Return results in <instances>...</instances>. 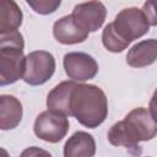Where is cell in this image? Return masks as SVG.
<instances>
[{
	"instance_id": "6da1fadb",
	"label": "cell",
	"mask_w": 157,
	"mask_h": 157,
	"mask_svg": "<svg viewBox=\"0 0 157 157\" xmlns=\"http://www.w3.org/2000/svg\"><path fill=\"white\" fill-rule=\"evenodd\" d=\"M157 132L155 114L144 107L135 108L128 115L112 125L108 131V141L113 146L128 148L139 147V142L152 140Z\"/></svg>"
},
{
	"instance_id": "7a4b0ae2",
	"label": "cell",
	"mask_w": 157,
	"mask_h": 157,
	"mask_svg": "<svg viewBox=\"0 0 157 157\" xmlns=\"http://www.w3.org/2000/svg\"><path fill=\"white\" fill-rule=\"evenodd\" d=\"M71 115L90 129L99 126L108 115V101L103 90L96 85L76 83L71 92Z\"/></svg>"
},
{
	"instance_id": "3957f363",
	"label": "cell",
	"mask_w": 157,
	"mask_h": 157,
	"mask_svg": "<svg viewBox=\"0 0 157 157\" xmlns=\"http://www.w3.org/2000/svg\"><path fill=\"white\" fill-rule=\"evenodd\" d=\"M23 48V37L18 31L0 37V86L22 78L26 65Z\"/></svg>"
},
{
	"instance_id": "277c9868",
	"label": "cell",
	"mask_w": 157,
	"mask_h": 157,
	"mask_svg": "<svg viewBox=\"0 0 157 157\" xmlns=\"http://www.w3.org/2000/svg\"><path fill=\"white\" fill-rule=\"evenodd\" d=\"M112 26L117 34L130 44L132 40L145 36L151 25L142 10L137 7H128L115 16Z\"/></svg>"
},
{
	"instance_id": "5b68a950",
	"label": "cell",
	"mask_w": 157,
	"mask_h": 157,
	"mask_svg": "<svg viewBox=\"0 0 157 157\" xmlns=\"http://www.w3.org/2000/svg\"><path fill=\"white\" fill-rule=\"evenodd\" d=\"M55 71V59L47 50H34L26 55L22 80L31 86L45 83Z\"/></svg>"
},
{
	"instance_id": "8992f818",
	"label": "cell",
	"mask_w": 157,
	"mask_h": 157,
	"mask_svg": "<svg viewBox=\"0 0 157 157\" xmlns=\"http://www.w3.org/2000/svg\"><path fill=\"white\" fill-rule=\"evenodd\" d=\"M33 131L40 140L56 144L67 134L69 119L61 113L49 109L44 110L36 118Z\"/></svg>"
},
{
	"instance_id": "52a82bcc",
	"label": "cell",
	"mask_w": 157,
	"mask_h": 157,
	"mask_svg": "<svg viewBox=\"0 0 157 157\" xmlns=\"http://www.w3.org/2000/svg\"><path fill=\"white\" fill-rule=\"evenodd\" d=\"M63 65L66 75L72 81H87L93 78L98 72L96 59L87 53L71 52L64 55Z\"/></svg>"
},
{
	"instance_id": "ba28073f",
	"label": "cell",
	"mask_w": 157,
	"mask_h": 157,
	"mask_svg": "<svg viewBox=\"0 0 157 157\" xmlns=\"http://www.w3.org/2000/svg\"><path fill=\"white\" fill-rule=\"evenodd\" d=\"M71 16L82 29L90 33L102 27L107 16V10L101 1H88L76 5Z\"/></svg>"
},
{
	"instance_id": "9c48e42d",
	"label": "cell",
	"mask_w": 157,
	"mask_h": 157,
	"mask_svg": "<svg viewBox=\"0 0 157 157\" xmlns=\"http://www.w3.org/2000/svg\"><path fill=\"white\" fill-rule=\"evenodd\" d=\"M53 34L61 44H77L85 42L90 33L82 29L74 21L71 15H66L55 21L53 26Z\"/></svg>"
},
{
	"instance_id": "30bf717a",
	"label": "cell",
	"mask_w": 157,
	"mask_h": 157,
	"mask_svg": "<svg viewBox=\"0 0 157 157\" xmlns=\"http://www.w3.org/2000/svg\"><path fill=\"white\" fill-rule=\"evenodd\" d=\"M96 153V141L86 131H76L64 145V157H93Z\"/></svg>"
},
{
	"instance_id": "8fae6325",
	"label": "cell",
	"mask_w": 157,
	"mask_h": 157,
	"mask_svg": "<svg viewBox=\"0 0 157 157\" xmlns=\"http://www.w3.org/2000/svg\"><path fill=\"white\" fill-rule=\"evenodd\" d=\"M75 86V81H63L59 85H56L47 96L48 109L61 113L66 117L71 115V92Z\"/></svg>"
},
{
	"instance_id": "7c38bea8",
	"label": "cell",
	"mask_w": 157,
	"mask_h": 157,
	"mask_svg": "<svg viewBox=\"0 0 157 157\" xmlns=\"http://www.w3.org/2000/svg\"><path fill=\"white\" fill-rule=\"evenodd\" d=\"M21 102L10 94H0V130L15 129L22 119Z\"/></svg>"
},
{
	"instance_id": "4fadbf2b",
	"label": "cell",
	"mask_w": 157,
	"mask_h": 157,
	"mask_svg": "<svg viewBox=\"0 0 157 157\" xmlns=\"http://www.w3.org/2000/svg\"><path fill=\"white\" fill-rule=\"evenodd\" d=\"M157 56L156 39H146L135 44L126 55V64L131 67H144L152 65Z\"/></svg>"
},
{
	"instance_id": "5bb4252c",
	"label": "cell",
	"mask_w": 157,
	"mask_h": 157,
	"mask_svg": "<svg viewBox=\"0 0 157 157\" xmlns=\"http://www.w3.org/2000/svg\"><path fill=\"white\" fill-rule=\"evenodd\" d=\"M22 11L13 0H0V37L16 32L22 25Z\"/></svg>"
},
{
	"instance_id": "9a60e30c",
	"label": "cell",
	"mask_w": 157,
	"mask_h": 157,
	"mask_svg": "<svg viewBox=\"0 0 157 157\" xmlns=\"http://www.w3.org/2000/svg\"><path fill=\"white\" fill-rule=\"evenodd\" d=\"M102 42H103V45L105 47V49L112 53H121L129 45L125 40H123L117 34L112 23H108L104 27V29L102 32Z\"/></svg>"
},
{
	"instance_id": "2e32d148",
	"label": "cell",
	"mask_w": 157,
	"mask_h": 157,
	"mask_svg": "<svg viewBox=\"0 0 157 157\" xmlns=\"http://www.w3.org/2000/svg\"><path fill=\"white\" fill-rule=\"evenodd\" d=\"M27 4L40 15H48L54 12L61 4V1H52V0H39V1H27Z\"/></svg>"
},
{
	"instance_id": "e0dca14e",
	"label": "cell",
	"mask_w": 157,
	"mask_h": 157,
	"mask_svg": "<svg viewBox=\"0 0 157 157\" xmlns=\"http://www.w3.org/2000/svg\"><path fill=\"white\" fill-rule=\"evenodd\" d=\"M20 157H53L48 151L40 148V147H37V146H31V147H27L25 148Z\"/></svg>"
},
{
	"instance_id": "ac0fdd59",
	"label": "cell",
	"mask_w": 157,
	"mask_h": 157,
	"mask_svg": "<svg viewBox=\"0 0 157 157\" xmlns=\"http://www.w3.org/2000/svg\"><path fill=\"white\" fill-rule=\"evenodd\" d=\"M142 11H144V13L146 15V17L148 18V21H150V25H151V26H156L155 2H153V1H148V2H145Z\"/></svg>"
},
{
	"instance_id": "d6986e66",
	"label": "cell",
	"mask_w": 157,
	"mask_h": 157,
	"mask_svg": "<svg viewBox=\"0 0 157 157\" xmlns=\"http://www.w3.org/2000/svg\"><path fill=\"white\" fill-rule=\"evenodd\" d=\"M0 157H10V155H9V152L5 148L0 147Z\"/></svg>"
}]
</instances>
